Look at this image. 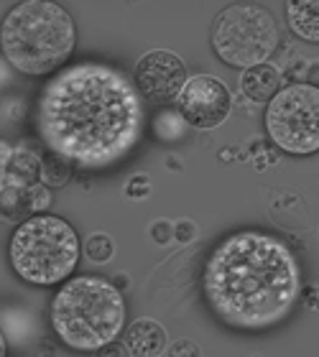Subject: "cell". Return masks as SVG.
I'll list each match as a JSON object with an SVG mask.
<instances>
[{"mask_svg":"<svg viewBox=\"0 0 319 357\" xmlns=\"http://www.w3.org/2000/svg\"><path fill=\"white\" fill-rule=\"evenodd\" d=\"M143 123V97L135 82L103 61L61 69L36 102V130L44 146L87 172L120 164L135 149Z\"/></svg>","mask_w":319,"mask_h":357,"instance_id":"obj_1","label":"cell"},{"mask_svg":"<svg viewBox=\"0 0 319 357\" xmlns=\"http://www.w3.org/2000/svg\"><path fill=\"white\" fill-rule=\"evenodd\" d=\"M202 291L225 327L266 332L294 312L302 296V268L283 240L260 230H240L209 253Z\"/></svg>","mask_w":319,"mask_h":357,"instance_id":"obj_2","label":"cell"},{"mask_svg":"<svg viewBox=\"0 0 319 357\" xmlns=\"http://www.w3.org/2000/svg\"><path fill=\"white\" fill-rule=\"evenodd\" d=\"M128 306L123 291L100 275L64 281L52 301V327L77 352H97L123 335Z\"/></svg>","mask_w":319,"mask_h":357,"instance_id":"obj_3","label":"cell"},{"mask_svg":"<svg viewBox=\"0 0 319 357\" xmlns=\"http://www.w3.org/2000/svg\"><path fill=\"white\" fill-rule=\"evenodd\" d=\"M3 56L29 77H46L67 64L77 46V26L67 8L49 0H26L3 21Z\"/></svg>","mask_w":319,"mask_h":357,"instance_id":"obj_4","label":"cell"},{"mask_svg":"<svg viewBox=\"0 0 319 357\" xmlns=\"http://www.w3.org/2000/svg\"><path fill=\"white\" fill-rule=\"evenodd\" d=\"M80 235L67 220L36 215L15 227L8 258L15 275L31 286H57L69 281L80 263Z\"/></svg>","mask_w":319,"mask_h":357,"instance_id":"obj_5","label":"cell"},{"mask_svg":"<svg viewBox=\"0 0 319 357\" xmlns=\"http://www.w3.org/2000/svg\"><path fill=\"white\" fill-rule=\"evenodd\" d=\"M279 23L258 3H232L223 8L212 21L209 41L217 59L235 69L268 64L279 49Z\"/></svg>","mask_w":319,"mask_h":357,"instance_id":"obj_6","label":"cell"},{"mask_svg":"<svg viewBox=\"0 0 319 357\" xmlns=\"http://www.w3.org/2000/svg\"><path fill=\"white\" fill-rule=\"evenodd\" d=\"M266 133L276 149L291 156L319 151V87L297 82L283 87L266 107Z\"/></svg>","mask_w":319,"mask_h":357,"instance_id":"obj_7","label":"cell"},{"mask_svg":"<svg viewBox=\"0 0 319 357\" xmlns=\"http://www.w3.org/2000/svg\"><path fill=\"white\" fill-rule=\"evenodd\" d=\"M177 110L181 112V118L189 126L200 128V130H212L230 118L232 95L217 77H189L184 89L177 97Z\"/></svg>","mask_w":319,"mask_h":357,"instance_id":"obj_8","label":"cell"},{"mask_svg":"<svg viewBox=\"0 0 319 357\" xmlns=\"http://www.w3.org/2000/svg\"><path fill=\"white\" fill-rule=\"evenodd\" d=\"M186 79H189L186 64L179 54L169 52V49H154L135 61L133 82L141 97H146L154 105L177 102Z\"/></svg>","mask_w":319,"mask_h":357,"instance_id":"obj_9","label":"cell"},{"mask_svg":"<svg viewBox=\"0 0 319 357\" xmlns=\"http://www.w3.org/2000/svg\"><path fill=\"white\" fill-rule=\"evenodd\" d=\"M52 207V189L38 181L34 186H10L0 189V212L8 222H26L31 217L44 215Z\"/></svg>","mask_w":319,"mask_h":357,"instance_id":"obj_10","label":"cell"},{"mask_svg":"<svg viewBox=\"0 0 319 357\" xmlns=\"http://www.w3.org/2000/svg\"><path fill=\"white\" fill-rule=\"evenodd\" d=\"M3 178H0V189H10V186H34L41 181V164L44 156L36 153L29 146H10L3 141Z\"/></svg>","mask_w":319,"mask_h":357,"instance_id":"obj_11","label":"cell"},{"mask_svg":"<svg viewBox=\"0 0 319 357\" xmlns=\"http://www.w3.org/2000/svg\"><path fill=\"white\" fill-rule=\"evenodd\" d=\"M123 344H126L128 355L156 357V355H163V352H166L169 337H166V329H163L156 319L143 317V319H135L133 324L126 329Z\"/></svg>","mask_w":319,"mask_h":357,"instance_id":"obj_12","label":"cell"},{"mask_svg":"<svg viewBox=\"0 0 319 357\" xmlns=\"http://www.w3.org/2000/svg\"><path fill=\"white\" fill-rule=\"evenodd\" d=\"M268 215L279 227L291 232L309 230V209L304 199L291 189H274L271 199H268Z\"/></svg>","mask_w":319,"mask_h":357,"instance_id":"obj_13","label":"cell"},{"mask_svg":"<svg viewBox=\"0 0 319 357\" xmlns=\"http://www.w3.org/2000/svg\"><path fill=\"white\" fill-rule=\"evenodd\" d=\"M240 92L258 105H268L281 92V75L274 64H258L240 75Z\"/></svg>","mask_w":319,"mask_h":357,"instance_id":"obj_14","label":"cell"},{"mask_svg":"<svg viewBox=\"0 0 319 357\" xmlns=\"http://www.w3.org/2000/svg\"><path fill=\"white\" fill-rule=\"evenodd\" d=\"M286 21L294 36L319 44V0H291L286 3Z\"/></svg>","mask_w":319,"mask_h":357,"instance_id":"obj_15","label":"cell"},{"mask_svg":"<svg viewBox=\"0 0 319 357\" xmlns=\"http://www.w3.org/2000/svg\"><path fill=\"white\" fill-rule=\"evenodd\" d=\"M69 178H72V164L49 151V156H44L41 164V181L49 189H61L69 184Z\"/></svg>","mask_w":319,"mask_h":357,"instance_id":"obj_16","label":"cell"},{"mask_svg":"<svg viewBox=\"0 0 319 357\" xmlns=\"http://www.w3.org/2000/svg\"><path fill=\"white\" fill-rule=\"evenodd\" d=\"M186 126H189V123L181 118V112H158L156 123H154L156 135L161 141H177V138H181Z\"/></svg>","mask_w":319,"mask_h":357,"instance_id":"obj_17","label":"cell"},{"mask_svg":"<svg viewBox=\"0 0 319 357\" xmlns=\"http://www.w3.org/2000/svg\"><path fill=\"white\" fill-rule=\"evenodd\" d=\"M84 253L92 263H107L115 253V243H112L110 235H105V232H95L92 238H87L84 243Z\"/></svg>","mask_w":319,"mask_h":357,"instance_id":"obj_18","label":"cell"},{"mask_svg":"<svg viewBox=\"0 0 319 357\" xmlns=\"http://www.w3.org/2000/svg\"><path fill=\"white\" fill-rule=\"evenodd\" d=\"M151 238L156 240L158 245H166L174 240V225L169 220H156V222L151 225Z\"/></svg>","mask_w":319,"mask_h":357,"instance_id":"obj_19","label":"cell"},{"mask_svg":"<svg viewBox=\"0 0 319 357\" xmlns=\"http://www.w3.org/2000/svg\"><path fill=\"white\" fill-rule=\"evenodd\" d=\"M151 192V181L146 174H138V176H133V181L126 186V194L128 197H133V199H143L146 194Z\"/></svg>","mask_w":319,"mask_h":357,"instance_id":"obj_20","label":"cell"},{"mask_svg":"<svg viewBox=\"0 0 319 357\" xmlns=\"http://www.w3.org/2000/svg\"><path fill=\"white\" fill-rule=\"evenodd\" d=\"M169 355L174 357H181V355H192V357H200L202 350L197 347L194 342H189V340H179V342H174L169 347Z\"/></svg>","mask_w":319,"mask_h":357,"instance_id":"obj_21","label":"cell"},{"mask_svg":"<svg viewBox=\"0 0 319 357\" xmlns=\"http://www.w3.org/2000/svg\"><path fill=\"white\" fill-rule=\"evenodd\" d=\"M194 232H197V227H194V222H189V220H181V222L174 225V240H179V243L194 240Z\"/></svg>","mask_w":319,"mask_h":357,"instance_id":"obj_22","label":"cell"},{"mask_svg":"<svg viewBox=\"0 0 319 357\" xmlns=\"http://www.w3.org/2000/svg\"><path fill=\"white\" fill-rule=\"evenodd\" d=\"M97 355H128V350H126V344H123V347L107 344V347H103V350H97Z\"/></svg>","mask_w":319,"mask_h":357,"instance_id":"obj_23","label":"cell"},{"mask_svg":"<svg viewBox=\"0 0 319 357\" xmlns=\"http://www.w3.org/2000/svg\"><path fill=\"white\" fill-rule=\"evenodd\" d=\"M306 79H309V84L319 87V64H312V67H309V77H306Z\"/></svg>","mask_w":319,"mask_h":357,"instance_id":"obj_24","label":"cell"}]
</instances>
